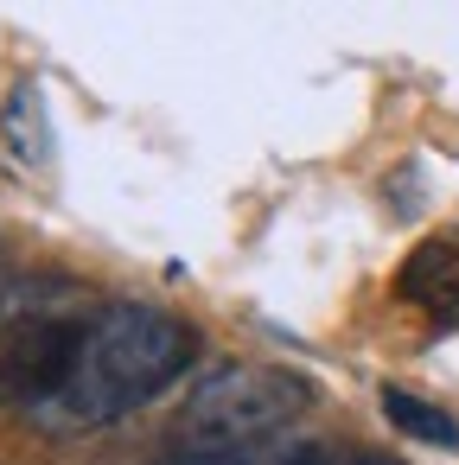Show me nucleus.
I'll use <instances>...</instances> for the list:
<instances>
[{"label":"nucleus","instance_id":"7ed1b4c3","mask_svg":"<svg viewBox=\"0 0 459 465\" xmlns=\"http://www.w3.org/2000/svg\"><path fill=\"white\" fill-rule=\"evenodd\" d=\"M395 287H402V300L421 306L427 319L459 325V242H453V236H427V242H414V255L402 262Z\"/></svg>","mask_w":459,"mask_h":465},{"label":"nucleus","instance_id":"f03ea898","mask_svg":"<svg viewBox=\"0 0 459 465\" xmlns=\"http://www.w3.org/2000/svg\"><path fill=\"white\" fill-rule=\"evenodd\" d=\"M313 408V382L287 363H230L179 408V446H268Z\"/></svg>","mask_w":459,"mask_h":465},{"label":"nucleus","instance_id":"f257e3e1","mask_svg":"<svg viewBox=\"0 0 459 465\" xmlns=\"http://www.w3.org/2000/svg\"><path fill=\"white\" fill-rule=\"evenodd\" d=\"M198 357V331L185 319H173L166 306H141V300H103L96 319L77 338L71 370L58 376V389L26 414L39 433L71 440V433H96L122 414H135L141 401H154L160 389H173Z\"/></svg>","mask_w":459,"mask_h":465},{"label":"nucleus","instance_id":"39448f33","mask_svg":"<svg viewBox=\"0 0 459 465\" xmlns=\"http://www.w3.org/2000/svg\"><path fill=\"white\" fill-rule=\"evenodd\" d=\"M0 128H7V147L20 166H45V109H39V84H20L7 96V115H0Z\"/></svg>","mask_w":459,"mask_h":465},{"label":"nucleus","instance_id":"423d86ee","mask_svg":"<svg viewBox=\"0 0 459 465\" xmlns=\"http://www.w3.org/2000/svg\"><path fill=\"white\" fill-rule=\"evenodd\" d=\"M154 465H262V446H179Z\"/></svg>","mask_w":459,"mask_h":465},{"label":"nucleus","instance_id":"0eeeda50","mask_svg":"<svg viewBox=\"0 0 459 465\" xmlns=\"http://www.w3.org/2000/svg\"><path fill=\"white\" fill-rule=\"evenodd\" d=\"M281 465H383V459L376 452H357V446H300Z\"/></svg>","mask_w":459,"mask_h":465},{"label":"nucleus","instance_id":"20e7f679","mask_svg":"<svg viewBox=\"0 0 459 465\" xmlns=\"http://www.w3.org/2000/svg\"><path fill=\"white\" fill-rule=\"evenodd\" d=\"M383 420L395 427V433H408V440H421V446H459V420L440 408V401H427V395H408V389H383Z\"/></svg>","mask_w":459,"mask_h":465}]
</instances>
